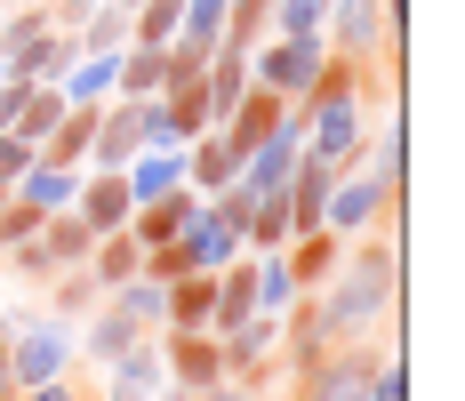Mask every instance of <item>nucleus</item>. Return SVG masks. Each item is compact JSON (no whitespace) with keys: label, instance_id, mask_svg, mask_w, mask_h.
<instances>
[{"label":"nucleus","instance_id":"nucleus-4","mask_svg":"<svg viewBox=\"0 0 465 401\" xmlns=\"http://www.w3.org/2000/svg\"><path fill=\"white\" fill-rule=\"evenodd\" d=\"M322 33H313V41H273V48H249V81H257V89H273L281 105H297V96L313 89V73H322Z\"/></svg>","mask_w":465,"mask_h":401},{"label":"nucleus","instance_id":"nucleus-16","mask_svg":"<svg viewBox=\"0 0 465 401\" xmlns=\"http://www.w3.org/2000/svg\"><path fill=\"white\" fill-rule=\"evenodd\" d=\"M121 177H129V201H161V193H185V153H137Z\"/></svg>","mask_w":465,"mask_h":401},{"label":"nucleus","instance_id":"nucleus-1","mask_svg":"<svg viewBox=\"0 0 465 401\" xmlns=\"http://www.w3.org/2000/svg\"><path fill=\"white\" fill-rule=\"evenodd\" d=\"M393 297H401V241L393 233H361V241H345V257L329 273L322 289H313V321H322V346H353V337H370L393 321Z\"/></svg>","mask_w":465,"mask_h":401},{"label":"nucleus","instance_id":"nucleus-32","mask_svg":"<svg viewBox=\"0 0 465 401\" xmlns=\"http://www.w3.org/2000/svg\"><path fill=\"white\" fill-rule=\"evenodd\" d=\"M25 386H16V369H8V321H0V401H16Z\"/></svg>","mask_w":465,"mask_h":401},{"label":"nucleus","instance_id":"nucleus-25","mask_svg":"<svg viewBox=\"0 0 465 401\" xmlns=\"http://www.w3.org/2000/svg\"><path fill=\"white\" fill-rule=\"evenodd\" d=\"M48 306H56V313H96V306H104V289H96L89 266H73V273L48 281Z\"/></svg>","mask_w":465,"mask_h":401},{"label":"nucleus","instance_id":"nucleus-15","mask_svg":"<svg viewBox=\"0 0 465 401\" xmlns=\"http://www.w3.org/2000/svg\"><path fill=\"white\" fill-rule=\"evenodd\" d=\"M281 257H289V273H297V289H322L329 273H337V257H345V241H337V233H297Z\"/></svg>","mask_w":465,"mask_h":401},{"label":"nucleus","instance_id":"nucleus-13","mask_svg":"<svg viewBox=\"0 0 465 401\" xmlns=\"http://www.w3.org/2000/svg\"><path fill=\"white\" fill-rule=\"evenodd\" d=\"M257 313V273H249V257H232L225 273H217V306H209V337H232L241 321Z\"/></svg>","mask_w":465,"mask_h":401},{"label":"nucleus","instance_id":"nucleus-7","mask_svg":"<svg viewBox=\"0 0 465 401\" xmlns=\"http://www.w3.org/2000/svg\"><path fill=\"white\" fill-rule=\"evenodd\" d=\"M329 41L337 56H353V65H370V56H393V33H385V0H329Z\"/></svg>","mask_w":465,"mask_h":401},{"label":"nucleus","instance_id":"nucleus-10","mask_svg":"<svg viewBox=\"0 0 465 401\" xmlns=\"http://www.w3.org/2000/svg\"><path fill=\"white\" fill-rule=\"evenodd\" d=\"M329 185H337V169H329V161H313V153L289 169V185H281V201H289V241H297V233H322Z\"/></svg>","mask_w":465,"mask_h":401},{"label":"nucleus","instance_id":"nucleus-27","mask_svg":"<svg viewBox=\"0 0 465 401\" xmlns=\"http://www.w3.org/2000/svg\"><path fill=\"white\" fill-rule=\"evenodd\" d=\"M41 217H48V209H33V201H16V193H8V201H0V257H8V249H25V241L41 233Z\"/></svg>","mask_w":465,"mask_h":401},{"label":"nucleus","instance_id":"nucleus-19","mask_svg":"<svg viewBox=\"0 0 465 401\" xmlns=\"http://www.w3.org/2000/svg\"><path fill=\"white\" fill-rule=\"evenodd\" d=\"M104 306L121 313V321H137V329H161V313H169V289H161V281H144V273H129L121 289H104Z\"/></svg>","mask_w":465,"mask_h":401},{"label":"nucleus","instance_id":"nucleus-29","mask_svg":"<svg viewBox=\"0 0 465 401\" xmlns=\"http://www.w3.org/2000/svg\"><path fill=\"white\" fill-rule=\"evenodd\" d=\"M16 401H89V386H73V377H48V386H25Z\"/></svg>","mask_w":465,"mask_h":401},{"label":"nucleus","instance_id":"nucleus-6","mask_svg":"<svg viewBox=\"0 0 465 401\" xmlns=\"http://www.w3.org/2000/svg\"><path fill=\"white\" fill-rule=\"evenodd\" d=\"M64 354H73V337L56 321H8V369H16V386L64 377Z\"/></svg>","mask_w":465,"mask_h":401},{"label":"nucleus","instance_id":"nucleus-18","mask_svg":"<svg viewBox=\"0 0 465 401\" xmlns=\"http://www.w3.org/2000/svg\"><path fill=\"white\" fill-rule=\"evenodd\" d=\"M8 193H16V201H33V209H48V217H56V209H73V193H81V177H73V169H48V161H33V169H25V177L8 185Z\"/></svg>","mask_w":465,"mask_h":401},{"label":"nucleus","instance_id":"nucleus-8","mask_svg":"<svg viewBox=\"0 0 465 401\" xmlns=\"http://www.w3.org/2000/svg\"><path fill=\"white\" fill-rule=\"evenodd\" d=\"M281 121H289V105H281L273 89H257V81H249V89H241V105H232L225 121H217V136H225L232 153L249 161V153H257V145H265V136H273Z\"/></svg>","mask_w":465,"mask_h":401},{"label":"nucleus","instance_id":"nucleus-21","mask_svg":"<svg viewBox=\"0 0 465 401\" xmlns=\"http://www.w3.org/2000/svg\"><path fill=\"white\" fill-rule=\"evenodd\" d=\"M249 273H257V313H289L305 289H297V273H289V257H249Z\"/></svg>","mask_w":465,"mask_h":401},{"label":"nucleus","instance_id":"nucleus-31","mask_svg":"<svg viewBox=\"0 0 465 401\" xmlns=\"http://www.w3.org/2000/svg\"><path fill=\"white\" fill-rule=\"evenodd\" d=\"M193 401H265L257 386H241V377H225V386H209V394H193Z\"/></svg>","mask_w":465,"mask_h":401},{"label":"nucleus","instance_id":"nucleus-11","mask_svg":"<svg viewBox=\"0 0 465 401\" xmlns=\"http://www.w3.org/2000/svg\"><path fill=\"white\" fill-rule=\"evenodd\" d=\"M129 209H137V201H129V177H89L73 193V217L89 225L96 241H104V233H129Z\"/></svg>","mask_w":465,"mask_h":401},{"label":"nucleus","instance_id":"nucleus-26","mask_svg":"<svg viewBox=\"0 0 465 401\" xmlns=\"http://www.w3.org/2000/svg\"><path fill=\"white\" fill-rule=\"evenodd\" d=\"M48 33H56V25H48V8H16V16L0 25V65H8V56H25L33 41H48Z\"/></svg>","mask_w":465,"mask_h":401},{"label":"nucleus","instance_id":"nucleus-22","mask_svg":"<svg viewBox=\"0 0 465 401\" xmlns=\"http://www.w3.org/2000/svg\"><path fill=\"white\" fill-rule=\"evenodd\" d=\"M322 25H329V0H273L265 8V33L273 41H313Z\"/></svg>","mask_w":465,"mask_h":401},{"label":"nucleus","instance_id":"nucleus-23","mask_svg":"<svg viewBox=\"0 0 465 401\" xmlns=\"http://www.w3.org/2000/svg\"><path fill=\"white\" fill-rule=\"evenodd\" d=\"M137 266H144V249L129 241V233H104V241L89 249V273H96V289H121V281H129Z\"/></svg>","mask_w":465,"mask_h":401},{"label":"nucleus","instance_id":"nucleus-3","mask_svg":"<svg viewBox=\"0 0 465 401\" xmlns=\"http://www.w3.org/2000/svg\"><path fill=\"white\" fill-rule=\"evenodd\" d=\"M401 217V201L385 193V185L370 177V169H345V177L329 185V209H322V233H337V241H361L370 225H393Z\"/></svg>","mask_w":465,"mask_h":401},{"label":"nucleus","instance_id":"nucleus-33","mask_svg":"<svg viewBox=\"0 0 465 401\" xmlns=\"http://www.w3.org/2000/svg\"><path fill=\"white\" fill-rule=\"evenodd\" d=\"M345 401H370V394H345Z\"/></svg>","mask_w":465,"mask_h":401},{"label":"nucleus","instance_id":"nucleus-20","mask_svg":"<svg viewBox=\"0 0 465 401\" xmlns=\"http://www.w3.org/2000/svg\"><path fill=\"white\" fill-rule=\"evenodd\" d=\"M56 89H64V105H104V89H121V48L113 56H81V73H64Z\"/></svg>","mask_w":465,"mask_h":401},{"label":"nucleus","instance_id":"nucleus-2","mask_svg":"<svg viewBox=\"0 0 465 401\" xmlns=\"http://www.w3.org/2000/svg\"><path fill=\"white\" fill-rule=\"evenodd\" d=\"M89 249H96V233L73 217V209H56V217H41V233H33L25 249H8V266L25 273V281H56V273L89 266Z\"/></svg>","mask_w":465,"mask_h":401},{"label":"nucleus","instance_id":"nucleus-24","mask_svg":"<svg viewBox=\"0 0 465 401\" xmlns=\"http://www.w3.org/2000/svg\"><path fill=\"white\" fill-rule=\"evenodd\" d=\"M56 121H64V89H33V96H25V113H16V129H8V136L41 153V145H48V129H56Z\"/></svg>","mask_w":465,"mask_h":401},{"label":"nucleus","instance_id":"nucleus-5","mask_svg":"<svg viewBox=\"0 0 465 401\" xmlns=\"http://www.w3.org/2000/svg\"><path fill=\"white\" fill-rule=\"evenodd\" d=\"M169 249H177V266H185V273H225L232 257H241V233H232L209 201H193V217L177 225V241H169Z\"/></svg>","mask_w":465,"mask_h":401},{"label":"nucleus","instance_id":"nucleus-30","mask_svg":"<svg viewBox=\"0 0 465 401\" xmlns=\"http://www.w3.org/2000/svg\"><path fill=\"white\" fill-rule=\"evenodd\" d=\"M33 169V145H16V136H0V185H16Z\"/></svg>","mask_w":465,"mask_h":401},{"label":"nucleus","instance_id":"nucleus-12","mask_svg":"<svg viewBox=\"0 0 465 401\" xmlns=\"http://www.w3.org/2000/svg\"><path fill=\"white\" fill-rule=\"evenodd\" d=\"M232 177H241V153H232V145H225L217 129H209V136H193V145H185V185L201 193V201H209V193H225Z\"/></svg>","mask_w":465,"mask_h":401},{"label":"nucleus","instance_id":"nucleus-17","mask_svg":"<svg viewBox=\"0 0 465 401\" xmlns=\"http://www.w3.org/2000/svg\"><path fill=\"white\" fill-rule=\"evenodd\" d=\"M137 337H144L137 321H121V313H113V306H96V313H89V329H81V354H89V361H104V369H113V361L129 354Z\"/></svg>","mask_w":465,"mask_h":401},{"label":"nucleus","instance_id":"nucleus-9","mask_svg":"<svg viewBox=\"0 0 465 401\" xmlns=\"http://www.w3.org/2000/svg\"><path fill=\"white\" fill-rule=\"evenodd\" d=\"M137 153H144V145H137V105H129V96H121V105H96V136H89L96 177H121Z\"/></svg>","mask_w":465,"mask_h":401},{"label":"nucleus","instance_id":"nucleus-34","mask_svg":"<svg viewBox=\"0 0 465 401\" xmlns=\"http://www.w3.org/2000/svg\"><path fill=\"white\" fill-rule=\"evenodd\" d=\"M0 201H8V185H0Z\"/></svg>","mask_w":465,"mask_h":401},{"label":"nucleus","instance_id":"nucleus-14","mask_svg":"<svg viewBox=\"0 0 465 401\" xmlns=\"http://www.w3.org/2000/svg\"><path fill=\"white\" fill-rule=\"evenodd\" d=\"M209 306H217V273H177L161 329H201V337H209Z\"/></svg>","mask_w":465,"mask_h":401},{"label":"nucleus","instance_id":"nucleus-28","mask_svg":"<svg viewBox=\"0 0 465 401\" xmlns=\"http://www.w3.org/2000/svg\"><path fill=\"white\" fill-rule=\"evenodd\" d=\"M113 377H129V386H144V394H153V386H161V346H153V337H137L129 354L113 361Z\"/></svg>","mask_w":465,"mask_h":401}]
</instances>
